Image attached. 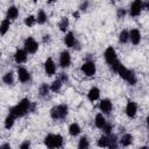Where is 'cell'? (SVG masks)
<instances>
[{
	"label": "cell",
	"instance_id": "cell-25",
	"mask_svg": "<svg viewBox=\"0 0 149 149\" xmlns=\"http://www.w3.org/2000/svg\"><path fill=\"white\" fill-rule=\"evenodd\" d=\"M8 29H9V20L8 19H5V20H2L1 26H0V33H1V35H5Z\"/></svg>",
	"mask_w": 149,
	"mask_h": 149
},
{
	"label": "cell",
	"instance_id": "cell-28",
	"mask_svg": "<svg viewBox=\"0 0 149 149\" xmlns=\"http://www.w3.org/2000/svg\"><path fill=\"white\" fill-rule=\"evenodd\" d=\"M128 40H129V33L127 30H122L119 34V41L121 43H126V42H128Z\"/></svg>",
	"mask_w": 149,
	"mask_h": 149
},
{
	"label": "cell",
	"instance_id": "cell-22",
	"mask_svg": "<svg viewBox=\"0 0 149 149\" xmlns=\"http://www.w3.org/2000/svg\"><path fill=\"white\" fill-rule=\"evenodd\" d=\"M69 133L70 135L72 136H77L79 133H80V127L78 123H71L70 127H69Z\"/></svg>",
	"mask_w": 149,
	"mask_h": 149
},
{
	"label": "cell",
	"instance_id": "cell-9",
	"mask_svg": "<svg viewBox=\"0 0 149 149\" xmlns=\"http://www.w3.org/2000/svg\"><path fill=\"white\" fill-rule=\"evenodd\" d=\"M142 10V1L135 0L130 6V15L132 16H139Z\"/></svg>",
	"mask_w": 149,
	"mask_h": 149
},
{
	"label": "cell",
	"instance_id": "cell-21",
	"mask_svg": "<svg viewBox=\"0 0 149 149\" xmlns=\"http://www.w3.org/2000/svg\"><path fill=\"white\" fill-rule=\"evenodd\" d=\"M108 148L118 149V139L114 134H109V136H108Z\"/></svg>",
	"mask_w": 149,
	"mask_h": 149
},
{
	"label": "cell",
	"instance_id": "cell-24",
	"mask_svg": "<svg viewBox=\"0 0 149 149\" xmlns=\"http://www.w3.org/2000/svg\"><path fill=\"white\" fill-rule=\"evenodd\" d=\"M36 21H37V23H40V24H43V23L47 21V14H45V12H44L43 9H41V10L37 13Z\"/></svg>",
	"mask_w": 149,
	"mask_h": 149
},
{
	"label": "cell",
	"instance_id": "cell-30",
	"mask_svg": "<svg viewBox=\"0 0 149 149\" xmlns=\"http://www.w3.org/2000/svg\"><path fill=\"white\" fill-rule=\"evenodd\" d=\"M58 27H59V29H61L62 31H65V30L68 29V27H69V20H68V17H63V19L61 20Z\"/></svg>",
	"mask_w": 149,
	"mask_h": 149
},
{
	"label": "cell",
	"instance_id": "cell-5",
	"mask_svg": "<svg viewBox=\"0 0 149 149\" xmlns=\"http://www.w3.org/2000/svg\"><path fill=\"white\" fill-rule=\"evenodd\" d=\"M38 49V43L33 38V37H28L24 40V50L29 54H35Z\"/></svg>",
	"mask_w": 149,
	"mask_h": 149
},
{
	"label": "cell",
	"instance_id": "cell-31",
	"mask_svg": "<svg viewBox=\"0 0 149 149\" xmlns=\"http://www.w3.org/2000/svg\"><path fill=\"white\" fill-rule=\"evenodd\" d=\"M49 88H50V87H49L47 84H42V85L40 86V90H38V91H40V95H41V97H45V95L49 93Z\"/></svg>",
	"mask_w": 149,
	"mask_h": 149
},
{
	"label": "cell",
	"instance_id": "cell-6",
	"mask_svg": "<svg viewBox=\"0 0 149 149\" xmlns=\"http://www.w3.org/2000/svg\"><path fill=\"white\" fill-rule=\"evenodd\" d=\"M105 59H106L107 64H109V66H111L113 63H115V62L118 61V58H116V52H115V50H114L112 47H108V48L106 49V51H105Z\"/></svg>",
	"mask_w": 149,
	"mask_h": 149
},
{
	"label": "cell",
	"instance_id": "cell-11",
	"mask_svg": "<svg viewBox=\"0 0 149 149\" xmlns=\"http://www.w3.org/2000/svg\"><path fill=\"white\" fill-rule=\"evenodd\" d=\"M14 59L16 63L21 64V63H24L27 61V52L26 50H22V49H17L14 54Z\"/></svg>",
	"mask_w": 149,
	"mask_h": 149
},
{
	"label": "cell",
	"instance_id": "cell-4",
	"mask_svg": "<svg viewBox=\"0 0 149 149\" xmlns=\"http://www.w3.org/2000/svg\"><path fill=\"white\" fill-rule=\"evenodd\" d=\"M50 115L54 120L64 119L68 115V106L66 105H58V106L52 107L50 111Z\"/></svg>",
	"mask_w": 149,
	"mask_h": 149
},
{
	"label": "cell",
	"instance_id": "cell-40",
	"mask_svg": "<svg viewBox=\"0 0 149 149\" xmlns=\"http://www.w3.org/2000/svg\"><path fill=\"white\" fill-rule=\"evenodd\" d=\"M87 5H88L87 2H85V3H83V5L80 6V9H86V7H87Z\"/></svg>",
	"mask_w": 149,
	"mask_h": 149
},
{
	"label": "cell",
	"instance_id": "cell-42",
	"mask_svg": "<svg viewBox=\"0 0 149 149\" xmlns=\"http://www.w3.org/2000/svg\"><path fill=\"white\" fill-rule=\"evenodd\" d=\"M73 16H76V17H78V16H79V14H78V12H76V13H73Z\"/></svg>",
	"mask_w": 149,
	"mask_h": 149
},
{
	"label": "cell",
	"instance_id": "cell-17",
	"mask_svg": "<svg viewBox=\"0 0 149 149\" xmlns=\"http://www.w3.org/2000/svg\"><path fill=\"white\" fill-rule=\"evenodd\" d=\"M87 97H88V99H90L91 101H95V100L100 97V91H99V88H98V87H92V88L88 91Z\"/></svg>",
	"mask_w": 149,
	"mask_h": 149
},
{
	"label": "cell",
	"instance_id": "cell-8",
	"mask_svg": "<svg viewBox=\"0 0 149 149\" xmlns=\"http://www.w3.org/2000/svg\"><path fill=\"white\" fill-rule=\"evenodd\" d=\"M70 63H71V56L69 54V51L64 50L62 51L61 56H59V64L62 68H68L70 66Z\"/></svg>",
	"mask_w": 149,
	"mask_h": 149
},
{
	"label": "cell",
	"instance_id": "cell-32",
	"mask_svg": "<svg viewBox=\"0 0 149 149\" xmlns=\"http://www.w3.org/2000/svg\"><path fill=\"white\" fill-rule=\"evenodd\" d=\"M35 22H36V19H35V16H33V15H29V16H27V17L24 19V23H26V26H28V27H33V26L35 24Z\"/></svg>",
	"mask_w": 149,
	"mask_h": 149
},
{
	"label": "cell",
	"instance_id": "cell-38",
	"mask_svg": "<svg viewBox=\"0 0 149 149\" xmlns=\"http://www.w3.org/2000/svg\"><path fill=\"white\" fill-rule=\"evenodd\" d=\"M61 80L62 81H66L68 80V76L65 73H61Z\"/></svg>",
	"mask_w": 149,
	"mask_h": 149
},
{
	"label": "cell",
	"instance_id": "cell-41",
	"mask_svg": "<svg viewBox=\"0 0 149 149\" xmlns=\"http://www.w3.org/2000/svg\"><path fill=\"white\" fill-rule=\"evenodd\" d=\"M43 41H44V42H48V41H49V36H48V35H45V36L43 37Z\"/></svg>",
	"mask_w": 149,
	"mask_h": 149
},
{
	"label": "cell",
	"instance_id": "cell-34",
	"mask_svg": "<svg viewBox=\"0 0 149 149\" xmlns=\"http://www.w3.org/2000/svg\"><path fill=\"white\" fill-rule=\"evenodd\" d=\"M112 128H113V126H112L111 123L107 122V123L105 125V127L102 128V130H104L106 134H112Z\"/></svg>",
	"mask_w": 149,
	"mask_h": 149
},
{
	"label": "cell",
	"instance_id": "cell-7",
	"mask_svg": "<svg viewBox=\"0 0 149 149\" xmlns=\"http://www.w3.org/2000/svg\"><path fill=\"white\" fill-rule=\"evenodd\" d=\"M81 71L87 76V77H91L95 73V65L93 62H85L83 65H81Z\"/></svg>",
	"mask_w": 149,
	"mask_h": 149
},
{
	"label": "cell",
	"instance_id": "cell-16",
	"mask_svg": "<svg viewBox=\"0 0 149 149\" xmlns=\"http://www.w3.org/2000/svg\"><path fill=\"white\" fill-rule=\"evenodd\" d=\"M64 42H65L66 47H69V48H74L76 38H74L73 33H68L66 36H65V38H64Z\"/></svg>",
	"mask_w": 149,
	"mask_h": 149
},
{
	"label": "cell",
	"instance_id": "cell-23",
	"mask_svg": "<svg viewBox=\"0 0 149 149\" xmlns=\"http://www.w3.org/2000/svg\"><path fill=\"white\" fill-rule=\"evenodd\" d=\"M2 81L7 85H12L14 83V76H13V72H7L3 77H2Z\"/></svg>",
	"mask_w": 149,
	"mask_h": 149
},
{
	"label": "cell",
	"instance_id": "cell-2",
	"mask_svg": "<svg viewBox=\"0 0 149 149\" xmlns=\"http://www.w3.org/2000/svg\"><path fill=\"white\" fill-rule=\"evenodd\" d=\"M44 143L49 149L61 148L63 144V137L59 134H49L44 139Z\"/></svg>",
	"mask_w": 149,
	"mask_h": 149
},
{
	"label": "cell",
	"instance_id": "cell-36",
	"mask_svg": "<svg viewBox=\"0 0 149 149\" xmlns=\"http://www.w3.org/2000/svg\"><path fill=\"white\" fill-rule=\"evenodd\" d=\"M125 14H126L125 9H122V8L118 9V17H123V16H125Z\"/></svg>",
	"mask_w": 149,
	"mask_h": 149
},
{
	"label": "cell",
	"instance_id": "cell-29",
	"mask_svg": "<svg viewBox=\"0 0 149 149\" xmlns=\"http://www.w3.org/2000/svg\"><path fill=\"white\" fill-rule=\"evenodd\" d=\"M98 146L101 147V148H105V147H108V136L106 135H102L99 137L98 140Z\"/></svg>",
	"mask_w": 149,
	"mask_h": 149
},
{
	"label": "cell",
	"instance_id": "cell-45",
	"mask_svg": "<svg viewBox=\"0 0 149 149\" xmlns=\"http://www.w3.org/2000/svg\"><path fill=\"white\" fill-rule=\"evenodd\" d=\"M148 139H149V134H148Z\"/></svg>",
	"mask_w": 149,
	"mask_h": 149
},
{
	"label": "cell",
	"instance_id": "cell-12",
	"mask_svg": "<svg viewBox=\"0 0 149 149\" xmlns=\"http://www.w3.org/2000/svg\"><path fill=\"white\" fill-rule=\"evenodd\" d=\"M136 112H137V107H136V104L132 100L128 101L127 106H126V113L129 118H134L136 115Z\"/></svg>",
	"mask_w": 149,
	"mask_h": 149
},
{
	"label": "cell",
	"instance_id": "cell-1",
	"mask_svg": "<svg viewBox=\"0 0 149 149\" xmlns=\"http://www.w3.org/2000/svg\"><path fill=\"white\" fill-rule=\"evenodd\" d=\"M30 109H31V102L28 99H22L16 106L9 109V114L13 115L14 118H20V116H23Z\"/></svg>",
	"mask_w": 149,
	"mask_h": 149
},
{
	"label": "cell",
	"instance_id": "cell-14",
	"mask_svg": "<svg viewBox=\"0 0 149 149\" xmlns=\"http://www.w3.org/2000/svg\"><path fill=\"white\" fill-rule=\"evenodd\" d=\"M112 102H111V100H108V99H102L101 101H100V104H99V108H100V111L101 112H104V113H109L111 111H112Z\"/></svg>",
	"mask_w": 149,
	"mask_h": 149
},
{
	"label": "cell",
	"instance_id": "cell-3",
	"mask_svg": "<svg viewBox=\"0 0 149 149\" xmlns=\"http://www.w3.org/2000/svg\"><path fill=\"white\" fill-rule=\"evenodd\" d=\"M116 72L119 73V76H120L122 79H125L126 81H128L130 85H134V84L136 83V76H135L134 71H133V70H128V69H126L122 64L119 66V69H118Z\"/></svg>",
	"mask_w": 149,
	"mask_h": 149
},
{
	"label": "cell",
	"instance_id": "cell-39",
	"mask_svg": "<svg viewBox=\"0 0 149 149\" xmlns=\"http://www.w3.org/2000/svg\"><path fill=\"white\" fill-rule=\"evenodd\" d=\"M0 149H10V146H9L8 143H3V144L0 147Z\"/></svg>",
	"mask_w": 149,
	"mask_h": 149
},
{
	"label": "cell",
	"instance_id": "cell-26",
	"mask_svg": "<svg viewBox=\"0 0 149 149\" xmlns=\"http://www.w3.org/2000/svg\"><path fill=\"white\" fill-rule=\"evenodd\" d=\"M88 140L86 136H83L80 137L79 140V143H78V149H88Z\"/></svg>",
	"mask_w": 149,
	"mask_h": 149
},
{
	"label": "cell",
	"instance_id": "cell-33",
	"mask_svg": "<svg viewBox=\"0 0 149 149\" xmlns=\"http://www.w3.org/2000/svg\"><path fill=\"white\" fill-rule=\"evenodd\" d=\"M14 119H15V118H14L13 115H10V114L6 118V120H5V127H6L7 129H9V128L13 126V123H14Z\"/></svg>",
	"mask_w": 149,
	"mask_h": 149
},
{
	"label": "cell",
	"instance_id": "cell-15",
	"mask_svg": "<svg viewBox=\"0 0 149 149\" xmlns=\"http://www.w3.org/2000/svg\"><path fill=\"white\" fill-rule=\"evenodd\" d=\"M129 40L133 44H139L141 41V34L137 29H132L129 33Z\"/></svg>",
	"mask_w": 149,
	"mask_h": 149
},
{
	"label": "cell",
	"instance_id": "cell-35",
	"mask_svg": "<svg viewBox=\"0 0 149 149\" xmlns=\"http://www.w3.org/2000/svg\"><path fill=\"white\" fill-rule=\"evenodd\" d=\"M20 149H30V142H29V141H24V142L20 146Z\"/></svg>",
	"mask_w": 149,
	"mask_h": 149
},
{
	"label": "cell",
	"instance_id": "cell-18",
	"mask_svg": "<svg viewBox=\"0 0 149 149\" xmlns=\"http://www.w3.org/2000/svg\"><path fill=\"white\" fill-rule=\"evenodd\" d=\"M19 15V9L15 7V6H10L7 10V19H10V20H15Z\"/></svg>",
	"mask_w": 149,
	"mask_h": 149
},
{
	"label": "cell",
	"instance_id": "cell-10",
	"mask_svg": "<svg viewBox=\"0 0 149 149\" xmlns=\"http://www.w3.org/2000/svg\"><path fill=\"white\" fill-rule=\"evenodd\" d=\"M44 70H45V72H47L48 76L55 74V72H56V65H55V63H54V61L51 58H48L45 61V63H44Z\"/></svg>",
	"mask_w": 149,
	"mask_h": 149
},
{
	"label": "cell",
	"instance_id": "cell-27",
	"mask_svg": "<svg viewBox=\"0 0 149 149\" xmlns=\"http://www.w3.org/2000/svg\"><path fill=\"white\" fill-rule=\"evenodd\" d=\"M62 80L61 79H56V80H54L52 81V84H51V86H50V90L52 91V92H57V91H59V88H61V86H62Z\"/></svg>",
	"mask_w": 149,
	"mask_h": 149
},
{
	"label": "cell",
	"instance_id": "cell-13",
	"mask_svg": "<svg viewBox=\"0 0 149 149\" xmlns=\"http://www.w3.org/2000/svg\"><path fill=\"white\" fill-rule=\"evenodd\" d=\"M17 77L19 80L22 83H27L30 79V73L24 69V68H19L17 69Z\"/></svg>",
	"mask_w": 149,
	"mask_h": 149
},
{
	"label": "cell",
	"instance_id": "cell-19",
	"mask_svg": "<svg viewBox=\"0 0 149 149\" xmlns=\"http://www.w3.org/2000/svg\"><path fill=\"white\" fill-rule=\"evenodd\" d=\"M107 122H106V119L104 118V115L102 114H97L95 115V126L98 127V128H100V129H102L104 127H105V125H106Z\"/></svg>",
	"mask_w": 149,
	"mask_h": 149
},
{
	"label": "cell",
	"instance_id": "cell-37",
	"mask_svg": "<svg viewBox=\"0 0 149 149\" xmlns=\"http://www.w3.org/2000/svg\"><path fill=\"white\" fill-rule=\"evenodd\" d=\"M142 9H149V2L146 1V2H142Z\"/></svg>",
	"mask_w": 149,
	"mask_h": 149
},
{
	"label": "cell",
	"instance_id": "cell-44",
	"mask_svg": "<svg viewBox=\"0 0 149 149\" xmlns=\"http://www.w3.org/2000/svg\"><path fill=\"white\" fill-rule=\"evenodd\" d=\"M139 149H149L148 147H141V148H139Z\"/></svg>",
	"mask_w": 149,
	"mask_h": 149
},
{
	"label": "cell",
	"instance_id": "cell-20",
	"mask_svg": "<svg viewBox=\"0 0 149 149\" xmlns=\"http://www.w3.org/2000/svg\"><path fill=\"white\" fill-rule=\"evenodd\" d=\"M132 142H133V136H132L130 134H125V135L121 136V139H120V143H121V146H123V147L130 146Z\"/></svg>",
	"mask_w": 149,
	"mask_h": 149
},
{
	"label": "cell",
	"instance_id": "cell-43",
	"mask_svg": "<svg viewBox=\"0 0 149 149\" xmlns=\"http://www.w3.org/2000/svg\"><path fill=\"white\" fill-rule=\"evenodd\" d=\"M147 125H148V126H149V115H148V116H147Z\"/></svg>",
	"mask_w": 149,
	"mask_h": 149
}]
</instances>
